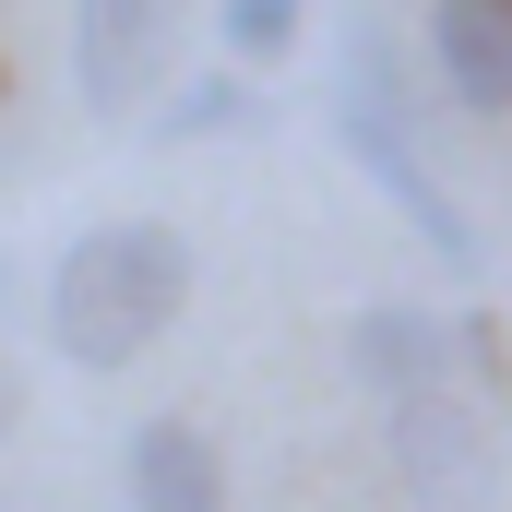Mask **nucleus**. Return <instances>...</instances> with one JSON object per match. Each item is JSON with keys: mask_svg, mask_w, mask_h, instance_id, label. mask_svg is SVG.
I'll return each mask as SVG.
<instances>
[{"mask_svg": "<svg viewBox=\"0 0 512 512\" xmlns=\"http://www.w3.org/2000/svg\"><path fill=\"white\" fill-rule=\"evenodd\" d=\"M179 310H191V251H179V227H155V215L84 227L72 251L48 262V346H60L72 370H131Z\"/></svg>", "mask_w": 512, "mask_h": 512, "instance_id": "f257e3e1", "label": "nucleus"}, {"mask_svg": "<svg viewBox=\"0 0 512 512\" xmlns=\"http://www.w3.org/2000/svg\"><path fill=\"white\" fill-rule=\"evenodd\" d=\"M334 143H346L393 203L417 215L429 262H453V274H477V262H489L477 215H465V203L429 179V155H417V84H405V48H393L370 12H358V24H346V48H334Z\"/></svg>", "mask_w": 512, "mask_h": 512, "instance_id": "f03ea898", "label": "nucleus"}, {"mask_svg": "<svg viewBox=\"0 0 512 512\" xmlns=\"http://www.w3.org/2000/svg\"><path fill=\"white\" fill-rule=\"evenodd\" d=\"M512 393H489L477 370H453V382L429 393H393L382 441H393V477L417 489V512H501L512 489Z\"/></svg>", "mask_w": 512, "mask_h": 512, "instance_id": "7ed1b4c3", "label": "nucleus"}, {"mask_svg": "<svg viewBox=\"0 0 512 512\" xmlns=\"http://www.w3.org/2000/svg\"><path fill=\"white\" fill-rule=\"evenodd\" d=\"M179 24H191V0H72V84L96 120H143L167 96Z\"/></svg>", "mask_w": 512, "mask_h": 512, "instance_id": "20e7f679", "label": "nucleus"}, {"mask_svg": "<svg viewBox=\"0 0 512 512\" xmlns=\"http://www.w3.org/2000/svg\"><path fill=\"white\" fill-rule=\"evenodd\" d=\"M346 370L382 393H429L453 382V370H477V322H441V310H405V298H382V310H358L346 322Z\"/></svg>", "mask_w": 512, "mask_h": 512, "instance_id": "39448f33", "label": "nucleus"}, {"mask_svg": "<svg viewBox=\"0 0 512 512\" xmlns=\"http://www.w3.org/2000/svg\"><path fill=\"white\" fill-rule=\"evenodd\" d=\"M429 60H441V96L465 120H501L512 108V0H441L429 12Z\"/></svg>", "mask_w": 512, "mask_h": 512, "instance_id": "423d86ee", "label": "nucleus"}, {"mask_svg": "<svg viewBox=\"0 0 512 512\" xmlns=\"http://www.w3.org/2000/svg\"><path fill=\"white\" fill-rule=\"evenodd\" d=\"M131 512H227V465L191 417H143L131 429Z\"/></svg>", "mask_w": 512, "mask_h": 512, "instance_id": "0eeeda50", "label": "nucleus"}, {"mask_svg": "<svg viewBox=\"0 0 512 512\" xmlns=\"http://www.w3.org/2000/svg\"><path fill=\"white\" fill-rule=\"evenodd\" d=\"M262 96H251V60H227V72H191V84H167L155 96V143H227V131H251Z\"/></svg>", "mask_w": 512, "mask_h": 512, "instance_id": "6e6552de", "label": "nucleus"}, {"mask_svg": "<svg viewBox=\"0 0 512 512\" xmlns=\"http://www.w3.org/2000/svg\"><path fill=\"white\" fill-rule=\"evenodd\" d=\"M215 24H227V60H286V48H298V24H310V0H227V12H215Z\"/></svg>", "mask_w": 512, "mask_h": 512, "instance_id": "1a4fd4ad", "label": "nucleus"}, {"mask_svg": "<svg viewBox=\"0 0 512 512\" xmlns=\"http://www.w3.org/2000/svg\"><path fill=\"white\" fill-rule=\"evenodd\" d=\"M12 417H24V370L0 358V429H12Z\"/></svg>", "mask_w": 512, "mask_h": 512, "instance_id": "9d476101", "label": "nucleus"}]
</instances>
